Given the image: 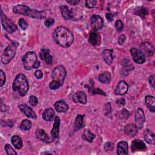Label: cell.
<instances>
[{"instance_id": "cell-3", "label": "cell", "mask_w": 155, "mask_h": 155, "mask_svg": "<svg viewBox=\"0 0 155 155\" xmlns=\"http://www.w3.org/2000/svg\"><path fill=\"white\" fill-rule=\"evenodd\" d=\"M13 11L17 14H21L33 18L43 19L45 17V13L44 11H38L35 9H31L28 6L22 4H18L15 5Z\"/></svg>"}, {"instance_id": "cell-41", "label": "cell", "mask_w": 155, "mask_h": 155, "mask_svg": "<svg viewBox=\"0 0 155 155\" xmlns=\"http://www.w3.org/2000/svg\"><path fill=\"white\" fill-rule=\"evenodd\" d=\"M115 27L117 31H120L123 28V23L120 20H117L115 22Z\"/></svg>"}, {"instance_id": "cell-28", "label": "cell", "mask_w": 155, "mask_h": 155, "mask_svg": "<svg viewBox=\"0 0 155 155\" xmlns=\"http://www.w3.org/2000/svg\"><path fill=\"white\" fill-rule=\"evenodd\" d=\"M96 136L93 133H92L89 130L85 129L84 130L82 134V138L84 140H87L89 142H91L93 139L95 138Z\"/></svg>"}, {"instance_id": "cell-8", "label": "cell", "mask_w": 155, "mask_h": 155, "mask_svg": "<svg viewBox=\"0 0 155 155\" xmlns=\"http://www.w3.org/2000/svg\"><path fill=\"white\" fill-rule=\"evenodd\" d=\"M90 24L91 27L94 30H98L101 29L104 24L103 19L99 15H93L90 19Z\"/></svg>"}, {"instance_id": "cell-1", "label": "cell", "mask_w": 155, "mask_h": 155, "mask_svg": "<svg viewBox=\"0 0 155 155\" xmlns=\"http://www.w3.org/2000/svg\"><path fill=\"white\" fill-rule=\"evenodd\" d=\"M54 41L63 47H70L73 42L74 37L72 33L65 27H57L53 33Z\"/></svg>"}, {"instance_id": "cell-21", "label": "cell", "mask_w": 155, "mask_h": 155, "mask_svg": "<svg viewBox=\"0 0 155 155\" xmlns=\"http://www.w3.org/2000/svg\"><path fill=\"white\" fill-rule=\"evenodd\" d=\"M41 59L44 60L48 64H51L52 62V56L50 54V50L47 48H42L39 53Z\"/></svg>"}, {"instance_id": "cell-32", "label": "cell", "mask_w": 155, "mask_h": 155, "mask_svg": "<svg viewBox=\"0 0 155 155\" xmlns=\"http://www.w3.org/2000/svg\"><path fill=\"white\" fill-rule=\"evenodd\" d=\"M135 13L138 16H140L141 17H144L148 14V10L146 8L143 7H139L136 8Z\"/></svg>"}, {"instance_id": "cell-14", "label": "cell", "mask_w": 155, "mask_h": 155, "mask_svg": "<svg viewBox=\"0 0 155 155\" xmlns=\"http://www.w3.org/2000/svg\"><path fill=\"white\" fill-rule=\"evenodd\" d=\"M131 148L133 152L145 151L147 149V147L144 142L139 139L134 140L132 142Z\"/></svg>"}, {"instance_id": "cell-10", "label": "cell", "mask_w": 155, "mask_h": 155, "mask_svg": "<svg viewBox=\"0 0 155 155\" xmlns=\"http://www.w3.org/2000/svg\"><path fill=\"white\" fill-rule=\"evenodd\" d=\"M59 126H60V119L58 116H56L54 118V122L53 125V128L51 131V136L53 140H55L57 142L59 141Z\"/></svg>"}, {"instance_id": "cell-22", "label": "cell", "mask_w": 155, "mask_h": 155, "mask_svg": "<svg viewBox=\"0 0 155 155\" xmlns=\"http://www.w3.org/2000/svg\"><path fill=\"white\" fill-rule=\"evenodd\" d=\"M60 10L62 15V17L66 19V20H69L73 18V12L69 9V8L65 5H62L60 6Z\"/></svg>"}, {"instance_id": "cell-43", "label": "cell", "mask_w": 155, "mask_h": 155, "mask_svg": "<svg viewBox=\"0 0 155 155\" xmlns=\"http://www.w3.org/2000/svg\"><path fill=\"white\" fill-rule=\"evenodd\" d=\"M35 76H36L38 79H41V78L43 77V73H42V72L41 70H36V71H35Z\"/></svg>"}, {"instance_id": "cell-40", "label": "cell", "mask_w": 155, "mask_h": 155, "mask_svg": "<svg viewBox=\"0 0 155 155\" xmlns=\"http://www.w3.org/2000/svg\"><path fill=\"white\" fill-rule=\"evenodd\" d=\"M29 102L32 106H36L38 104V99L35 96H31L29 97Z\"/></svg>"}, {"instance_id": "cell-46", "label": "cell", "mask_w": 155, "mask_h": 155, "mask_svg": "<svg viewBox=\"0 0 155 155\" xmlns=\"http://www.w3.org/2000/svg\"><path fill=\"white\" fill-rule=\"evenodd\" d=\"M149 83L152 85L153 87H154V76L152 75L149 78Z\"/></svg>"}, {"instance_id": "cell-48", "label": "cell", "mask_w": 155, "mask_h": 155, "mask_svg": "<svg viewBox=\"0 0 155 155\" xmlns=\"http://www.w3.org/2000/svg\"><path fill=\"white\" fill-rule=\"evenodd\" d=\"M116 102L119 104H120V105H124L125 104V100L124 99H118Z\"/></svg>"}, {"instance_id": "cell-4", "label": "cell", "mask_w": 155, "mask_h": 155, "mask_svg": "<svg viewBox=\"0 0 155 155\" xmlns=\"http://www.w3.org/2000/svg\"><path fill=\"white\" fill-rule=\"evenodd\" d=\"M14 91H18L21 96H24L27 93L29 89V85L25 76L23 74H18L12 85Z\"/></svg>"}, {"instance_id": "cell-38", "label": "cell", "mask_w": 155, "mask_h": 155, "mask_svg": "<svg viewBox=\"0 0 155 155\" xmlns=\"http://www.w3.org/2000/svg\"><path fill=\"white\" fill-rule=\"evenodd\" d=\"M5 75L2 70L0 71V87H2L5 82Z\"/></svg>"}, {"instance_id": "cell-26", "label": "cell", "mask_w": 155, "mask_h": 155, "mask_svg": "<svg viewBox=\"0 0 155 155\" xmlns=\"http://www.w3.org/2000/svg\"><path fill=\"white\" fill-rule=\"evenodd\" d=\"M113 51L109 49H105L102 52V56L105 62L108 64L111 65L113 62V55H112Z\"/></svg>"}, {"instance_id": "cell-5", "label": "cell", "mask_w": 155, "mask_h": 155, "mask_svg": "<svg viewBox=\"0 0 155 155\" xmlns=\"http://www.w3.org/2000/svg\"><path fill=\"white\" fill-rule=\"evenodd\" d=\"M23 65L27 70H30L33 68H37L40 65V62L38 61L37 55L33 51L27 52L22 58Z\"/></svg>"}, {"instance_id": "cell-47", "label": "cell", "mask_w": 155, "mask_h": 155, "mask_svg": "<svg viewBox=\"0 0 155 155\" xmlns=\"http://www.w3.org/2000/svg\"><path fill=\"white\" fill-rule=\"evenodd\" d=\"M67 2L68 4H71V5H76V4H78L80 2V1L70 0V1H67Z\"/></svg>"}, {"instance_id": "cell-42", "label": "cell", "mask_w": 155, "mask_h": 155, "mask_svg": "<svg viewBox=\"0 0 155 155\" xmlns=\"http://www.w3.org/2000/svg\"><path fill=\"white\" fill-rule=\"evenodd\" d=\"M114 148V145L112 142H107L105 144V147H104V149L106 151H113Z\"/></svg>"}, {"instance_id": "cell-19", "label": "cell", "mask_w": 155, "mask_h": 155, "mask_svg": "<svg viewBox=\"0 0 155 155\" xmlns=\"http://www.w3.org/2000/svg\"><path fill=\"white\" fill-rule=\"evenodd\" d=\"M117 154L119 155L128 154V146L127 142L125 141H120L118 142L117 146Z\"/></svg>"}, {"instance_id": "cell-29", "label": "cell", "mask_w": 155, "mask_h": 155, "mask_svg": "<svg viewBox=\"0 0 155 155\" xmlns=\"http://www.w3.org/2000/svg\"><path fill=\"white\" fill-rule=\"evenodd\" d=\"M11 140H12V144L16 149H20L22 148L23 143H22V139L19 136L16 135L13 136L11 139Z\"/></svg>"}, {"instance_id": "cell-37", "label": "cell", "mask_w": 155, "mask_h": 155, "mask_svg": "<svg viewBox=\"0 0 155 155\" xmlns=\"http://www.w3.org/2000/svg\"><path fill=\"white\" fill-rule=\"evenodd\" d=\"M19 27L22 29V30H26L27 28L28 27V24L27 23V22L22 18H21L19 20Z\"/></svg>"}, {"instance_id": "cell-35", "label": "cell", "mask_w": 155, "mask_h": 155, "mask_svg": "<svg viewBox=\"0 0 155 155\" xmlns=\"http://www.w3.org/2000/svg\"><path fill=\"white\" fill-rule=\"evenodd\" d=\"M4 149L5 150L7 154H8V155L9 154H17L10 144H6L4 147Z\"/></svg>"}, {"instance_id": "cell-6", "label": "cell", "mask_w": 155, "mask_h": 155, "mask_svg": "<svg viewBox=\"0 0 155 155\" xmlns=\"http://www.w3.org/2000/svg\"><path fill=\"white\" fill-rule=\"evenodd\" d=\"M16 45L11 44L4 50L1 57V61L4 64H8L15 56L16 52Z\"/></svg>"}, {"instance_id": "cell-34", "label": "cell", "mask_w": 155, "mask_h": 155, "mask_svg": "<svg viewBox=\"0 0 155 155\" xmlns=\"http://www.w3.org/2000/svg\"><path fill=\"white\" fill-rule=\"evenodd\" d=\"M88 90H89V92L91 94H102V95H104V96H106V94L102 90H100L98 88H94L93 87H89Z\"/></svg>"}, {"instance_id": "cell-12", "label": "cell", "mask_w": 155, "mask_h": 155, "mask_svg": "<svg viewBox=\"0 0 155 155\" xmlns=\"http://www.w3.org/2000/svg\"><path fill=\"white\" fill-rule=\"evenodd\" d=\"M88 41L91 45L94 46H98L101 43V35L96 31L93 30L90 32L89 35Z\"/></svg>"}, {"instance_id": "cell-7", "label": "cell", "mask_w": 155, "mask_h": 155, "mask_svg": "<svg viewBox=\"0 0 155 155\" xmlns=\"http://www.w3.org/2000/svg\"><path fill=\"white\" fill-rule=\"evenodd\" d=\"M1 21L4 28L9 33H13L18 29L17 26L10 19H8L1 10Z\"/></svg>"}, {"instance_id": "cell-45", "label": "cell", "mask_w": 155, "mask_h": 155, "mask_svg": "<svg viewBox=\"0 0 155 155\" xmlns=\"http://www.w3.org/2000/svg\"><path fill=\"white\" fill-rule=\"evenodd\" d=\"M105 17H106L108 21H110V22L112 21L113 20V18H114V16H113V14H111V13H107L106 15H105Z\"/></svg>"}, {"instance_id": "cell-18", "label": "cell", "mask_w": 155, "mask_h": 155, "mask_svg": "<svg viewBox=\"0 0 155 155\" xmlns=\"http://www.w3.org/2000/svg\"><path fill=\"white\" fill-rule=\"evenodd\" d=\"M138 131V128L134 124H128L124 127V132L126 134L130 137L135 136Z\"/></svg>"}, {"instance_id": "cell-9", "label": "cell", "mask_w": 155, "mask_h": 155, "mask_svg": "<svg viewBox=\"0 0 155 155\" xmlns=\"http://www.w3.org/2000/svg\"><path fill=\"white\" fill-rule=\"evenodd\" d=\"M134 61L137 64H143L145 61V54L141 50L136 48H132L130 50Z\"/></svg>"}, {"instance_id": "cell-30", "label": "cell", "mask_w": 155, "mask_h": 155, "mask_svg": "<svg viewBox=\"0 0 155 155\" xmlns=\"http://www.w3.org/2000/svg\"><path fill=\"white\" fill-rule=\"evenodd\" d=\"M99 80L102 83L108 84L111 81V75L109 72L105 71L99 75Z\"/></svg>"}, {"instance_id": "cell-23", "label": "cell", "mask_w": 155, "mask_h": 155, "mask_svg": "<svg viewBox=\"0 0 155 155\" xmlns=\"http://www.w3.org/2000/svg\"><path fill=\"white\" fill-rule=\"evenodd\" d=\"M54 108L58 112H66L68 108V105L64 101H58L54 104Z\"/></svg>"}, {"instance_id": "cell-15", "label": "cell", "mask_w": 155, "mask_h": 155, "mask_svg": "<svg viewBox=\"0 0 155 155\" xmlns=\"http://www.w3.org/2000/svg\"><path fill=\"white\" fill-rule=\"evenodd\" d=\"M128 89V84L124 81H121L118 83L114 90V94L116 95H124L127 93Z\"/></svg>"}, {"instance_id": "cell-2", "label": "cell", "mask_w": 155, "mask_h": 155, "mask_svg": "<svg viewBox=\"0 0 155 155\" xmlns=\"http://www.w3.org/2000/svg\"><path fill=\"white\" fill-rule=\"evenodd\" d=\"M67 75L66 70L62 65L56 66L52 71V81L49 84V87L51 90H56L61 87L64 82Z\"/></svg>"}, {"instance_id": "cell-16", "label": "cell", "mask_w": 155, "mask_h": 155, "mask_svg": "<svg viewBox=\"0 0 155 155\" xmlns=\"http://www.w3.org/2000/svg\"><path fill=\"white\" fill-rule=\"evenodd\" d=\"M36 136L38 139L47 143H51L53 141V138L48 136L45 131L42 129H37L36 131Z\"/></svg>"}, {"instance_id": "cell-44", "label": "cell", "mask_w": 155, "mask_h": 155, "mask_svg": "<svg viewBox=\"0 0 155 155\" xmlns=\"http://www.w3.org/2000/svg\"><path fill=\"white\" fill-rule=\"evenodd\" d=\"M126 39V36L124 35H121L119 36V39H118V43L120 44V45H122L124 44V42H125Z\"/></svg>"}, {"instance_id": "cell-39", "label": "cell", "mask_w": 155, "mask_h": 155, "mask_svg": "<svg viewBox=\"0 0 155 155\" xmlns=\"http://www.w3.org/2000/svg\"><path fill=\"white\" fill-rule=\"evenodd\" d=\"M54 23V20L51 18H49L45 20L44 24L47 27L49 28L51 26H52Z\"/></svg>"}, {"instance_id": "cell-27", "label": "cell", "mask_w": 155, "mask_h": 155, "mask_svg": "<svg viewBox=\"0 0 155 155\" xmlns=\"http://www.w3.org/2000/svg\"><path fill=\"white\" fill-rule=\"evenodd\" d=\"M54 111L52 108L45 109L42 113V118L46 121H51L53 119Z\"/></svg>"}, {"instance_id": "cell-17", "label": "cell", "mask_w": 155, "mask_h": 155, "mask_svg": "<svg viewBox=\"0 0 155 155\" xmlns=\"http://www.w3.org/2000/svg\"><path fill=\"white\" fill-rule=\"evenodd\" d=\"M73 100L76 103L85 104L87 103V96L84 91H78L73 96Z\"/></svg>"}, {"instance_id": "cell-24", "label": "cell", "mask_w": 155, "mask_h": 155, "mask_svg": "<svg viewBox=\"0 0 155 155\" xmlns=\"http://www.w3.org/2000/svg\"><path fill=\"white\" fill-rule=\"evenodd\" d=\"M143 137L148 143H152L154 144L155 142V137H154V134L148 129H147L144 133H143Z\"/></svg>"}, {"instance_id": "cell-25", "label": "cell", "mask_w": 155, "mask_h": 155, "mask_svg": "<svg viewBox=\"0 0 155 155\" xmlns=\"http://www.w3.org/2000/svg\"><path fill=\"white\" fill-rule=\"evenodd\" d=\"M145 104L148 107V108L150 110L151 112H154V107H155V99L154 97L152 96H147L145 99Z\"/></svg>"}, {"instance_id": "cell-11", "label": "cell", "mask_w": 155, "mask_h": 155, "mask_svg": "<svg viewBox=\"0 0 155 155\" xmlns=\"http://www.w3.org/2000/svg\"><path fill=\"white\" fill-rule=\"evenodd\" d=\"M135 122L136 125L139 128H142L143 124L145 122V117L143 110L139 108L137 110L135 114Z\"/></svg>"}, {"instance_id": "cell-20", "label": "cell", "mask_w": 155, "mask_h": 155, "mask_svg": "<svg viewBox=\"0 0 155 155\" xmlns=\"http://www.w3.org/2000/svg\"><path fill=\"white\" fill-rule=\"evenodd\" d=\"M140 48L142 49V51L143 53H145L148 56H151L154 53V47L153 45L149 42L142 43L140 45Z\"/></svg>"}, {"instance_id": "cell-31", "label": "cell", "mask_w": 155, "mask_h": 155, "mask_svg": "<svg viewBox=\"0 0 155 155\" xmlns=\"http://www.w3.org/2000/svg\"><path fill=\"white\" fill-rule=\"evenodd\" d=\"M83 119H84V116L78 114L75 119L74 122V127L76 130H79L82 127L83 125Z\"/></svg>"}, {"instance_id": "cell-13", "label": "cell", "mask_w": 155, "mask_h": 155, "mask_svg": "<svg viewBox=\"0 0 155 155\" xmlns=\"http://www.w3.org/2000/svg\"><path fill=\"white\" fill-rule=\"evenodd\" d=\"M19 108L21 111L28 117H30L32 119H36L37 116L36 113L33 111V110L28 107L27 104H21L19 105Z\"/></svg>"}, {"instance_id": "cell-33", "label": "cell", "mask_w": 155, "mask_h": 155, "mask_svg": "<svg viewBox=\"0 0 155 155\" xmlns=\"http://www.w3.org/2000/svg\"><path fill=\"white\" fill-rule=\"evenodd\" d=\"M31 127V123L27 119H24L22 121L20 125V128L23 130H28Z\"/></svg>"}, {"instance_id": "cell-36", "label": "cell", "mask_w": 155, "mask_h": 155, "mask_svg": "<svg viewBox=\"0 0 155 155\" xmlns=\"http://www.w3.org/2000/svg\"><path fill=\"white\" fill-rule=\"evenodd\" d=\"M97 5V1L94 0H90L85 1V6L87 8H92Z\"/></svg>"}]
</instances>
